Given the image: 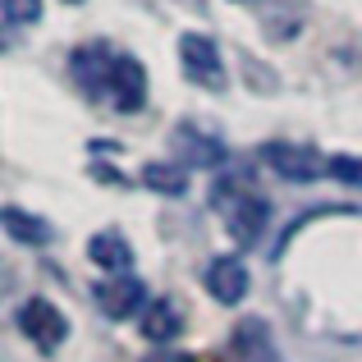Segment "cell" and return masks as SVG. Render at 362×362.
I'll use <instances>...</instances> for the list:
<instances>
[{"label":"cell","instance_id":"16","mask_svg":"<svg viewBox=\"0 0 362 362\" xmlns=\"http://www.w3.org/2000/svg\"><path fill=\"white\" fill-rule=\"evenodd\" d=\"M151 362H193V358H179V354H156Z\"/></svg>","mask_w":362,"mask_h":362},{"label":"cell","instance_id":"17","mask_svg":"<svg viewBox=\"0 0 362 362\" xmlns=\"http://www.w3.org/2000/svg\"><path fill=\"white\" fill-rule=\"evenodd\" d=\"M69 5H78V0H69Z\"/></svg>","mask_w":362,"mask_h":362},{"label":"cell","instance_id":"1","mask_svg":"<svg viewBox=\"0 0 362 362\" xmlns=\"http://www.w3.org/2000/svg\"><path fill=\"white\" fill-rule=\"evenodd\" d=\"M179 64H184V74L197 83V88H206V92L225 88L221 46H216L206 33H184V37H179Z\"/></svg>","mask_w":362,"mask_h":362},{"label":"cell","instance_id":"6","mask_svg":"<svg viewBox=\"0 0 362 362\" xmlns=\"http://www.w3.org/2000/svg\"><path fill=\"white\" fill-rule=\"evenodd\" d=\"M69 74L74 83H78L83 92H92L97 97L101 88H110V74H115V55L106 51V46H83V51L69 55Z\"/></svg>","mask_w":362,"mask_h":362},{"label":"cell","instance_id":"15","mask_svg":"<svg viewBox=\"0 0 362 362\" xmlns=\"http://www.w3.org/2000/svg\"><path fill=\"white\" fill-rule=\"evenodd\" d=\"M330 175L362 188V160H354V156H330Z\"/></svg>","mask_w":362,"mask_h":362},{"label":"cell","instance_id":"3","mask_svg":"<svg viewBox=\"0 0 362 362\" xmlns=\"http://www.w3.org/2000/svg\"><path fill=\"white\" fill-rule=\"evenodd\" d=\"M18 330H23L42 354H55V349L69 339V321H64L60 312H55V303H46V298H28L23 308H18Z\"/></svg>","mask_w":362,"mask_h":362},{"label":"cell","instance_id":"4","mask_svg":"<svg viewBox=\"0 0 362 362\" xmlns=\"http://www.w3.org/2000/svg\"><path fill=\"white\" fill-rule=\"evenodd\" d=\"M97 308L106 312L110 321H124L133 312H147V284L133 280V275H119V280L101 284L97 289Z\"/></svg>","mask_w":362,"mask_h":362},{"label":"cell","instance_id":"9","mask_svg":"<svg viewBox=\"0 0 362 362\" xmlns=\"http://www.w3.org/2000/svg\"><path fill=\"white\" fill-rule=\"evenodd\" d=\"M266 216H271V206L262 197H239V202H230V234L239 243H257V234L266 230Z\"/></svg>","mask_w":362,"mask_h":362},{"label":"cell","instance_id":"5","mask_svg":"<svg viewBox=\"0 0 362 362\" xmlns=\"http://www.w3.org/2000/svg\"><path fill=\"white\" fill-rule=\"evenodd\" d=\"M110 101H115L119 115H133V110H142V101H147V74H142V64L129 60V55L115 60V74H110Z\"/></svg>","mask_w":362,"mask_h":362},{"label":"cell","instance_id":"10","mask_svg":"<svg viewBox=\"0 0 362 362\" xmlns=\"http://www.w3.org/2000/svg\"><path fill=\"white\" fill-rule=\"evenodd\" d=\"M184 330V317H179V308L170 298H151L147 312H142V335L151 339V344H170V339Z\"/></svg>","mask_w":362,"mask_h":362},{"label":"cell","instance_id":"11","mask_svg":"<svg viewBox=\"0 0 362 362\" xmlns=\"http://www.w3.org/2000/svg\"><path fill=\"white\" fill-rule=\"evenodd\" d=\"M88 257L101 266V271H129V266H133V247H129V239H124L119 230H101V234H92Z\"/></svg>","mask_w":362,"mask_h":362},{"label":"cell","instance_id":"2","mask_svg":"<svg viewBox=\"0 0 362 362\" xmlns=\"http://www.w3.org/2000/svg\"><path fill=\"white\" fill-rule=\"evenodd\" d=\"M266 165L289 184H312V179L330 175V160L317 156L312 147H298V142H266Z\"/></svg>","mask_w":362,"mask_h":362},{"label":"cell","instance_id":"14","mask_svg":"<svg viewBox=\"0 0 362 362\" xmlns=\"http://www.w3.org/2000/svg\"><path fill=\"white\" fill-rule=\"evenodd\" d=\"M0 9H5V23H14V28L42 18V0H0Z\"/></svg>","mask_w":362,"mask_h":362},{"label":"cell","instance_id":"7","mask_svg":"<svg viewBox=\"0 0 362 362\" xmlns=\"http://www.w3.org/2000/svg\"><path fill=\"white\" fill-rule=\"evenodd\" d=\"M206 289H211L216 303H225V308H234V303H243L247 293V266L239 257H216L211 266H206Z\"/></svg>","mask_w":362,"mask_h":362},{"label":"cell","instance_id":"12","mask_svg":"<svg viewBox=\"0 0 362 362\" xmlns=\"http://www.w3.org/2000/svg\"><path fill=\"white\" fill-rule=\"evenodd\" d=\"M142 184L156 188V193H165V197H184V193H188V165L147 160V165H142Z\"/></svg>","mask_w":362,"mask_h":362},{"label":"cell","instance_id":"13","mask_svg":"<svg viewBox=\"0 0 362 362\" xmlns=\"http://www.w3.org/2000/svg\"><path fill=\"white\" fill-rule=\"evenodd\" d=\"M5 230H9V239H18V243H51V225L46 221H37V216H28V211H18V206H5Z\"/></svg>","mask_w":362,"mask_h":362},{"label":"cell","instance_id":"8","mask_svg":"<svg viewBox=\"0 0 362 362\" xmlns=\"http://www.w3.org/2000/svg\"><path fill=\"white\" fill-rule=\"evenodd\" d=\"M175 147H179V156H184V165H202V170H211V165H221V160H225V142L216 138V133L193 129V124L175 129Z\"/></svg>","mask_w":362,"mask_h":362}]
</instances>
